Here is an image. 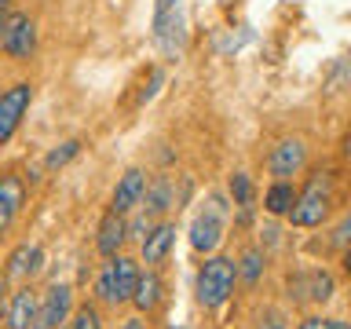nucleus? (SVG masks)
<instances>
[{
    "label": "nucleus",
    "instance_id": "1",
    "mask_svg": "<svg viewBox=\"0 0 351 329\" xmlns=\"http://www.w3.org/2000/svg\"><path fill=\"white\" fill-rule=\"evenodd\" d=\"M329 205H333V175L326 169L311 172V180L300 194H296V205L289 208V223L293 227H318L329 216Z\"/></svg>",
    "mask_w": 351,
    "mask_h": 329
},
{
    "label": "nucleus",
    "instance_id": "2",
    "mask_svg": "<svg viewBox=\"0 0 351 329\" xmlns=\"http://www.w3.org/2000/svg\"><path fill=\"white\" fill-rule=\"evenodd\" d=\"M234 282H238V263L227 260V256H213L202 263V271H197V304L208 307V311H216V307H223L230 300V293H234Z\"/></svg>",
    "mask_w": 351,
    "mask_h": 329
},
{
    "label": "nucleus",
    "instance_id": "3",
    "mask_svg": "<svg viewBox=\"0 0 351 329\" xmlns=\"http://www.w3.org/2000/svg\"><path fill=\"white\" fill-rule=\"evenodd\" d=\"M136 282H139V263L128 260V256H110V263L99 274V300L106 304H132V293H136Z\"/></svg>",
    "mask_w": 351,
    "mask_h": 329
},
{
    "label": "nucleus",
    "instance_id": "4",
    "mask_svg": "<svg viewBox=\"0 0 351 329\" xmlns=\"http://www.w3.org/2000/svg\"><path fill=\"white\" fill-rule=\"evenodd\" d=\"M186 22H183V0H158L154 11V40L169 59H180L186 44Z\"/></svg>",
    "mask_w": 351,
    "mask_h": 329
},
{
    "label": "nucleus",
    "instance_id": "5",
    "mask_svg": "<svg viewBox=\"0 0 351 329\" xmlns=\"http://www.w3.org/2000/svg\"><path fill=\"white\" fill-rule=\"evenodd\" d=\"M0 51H8L19 62H26L37 51V26H33L29 15H4L0 19Z\"/></svg>",
    "mask_w": 351,
    "mask_h": 329
},
{
    "label": "nucleus",
    "instance_id": "6",
    "mask_svg": "<svg viewBox=\"0 0 351 329\" xmlns=\"http://www.w3.org/2000/svg\"><path fill=\"white\" fill-rule=\"evenodd\" d=\"M29 103H33V84L29 81H19V84H11L0 92V147H8L11 136L19 132Z\"/></svg>",
    "mask_w": 351,
    "mask_h": 329
},
{
    "label": "nucleus",
    "instance_id": "7",
    "mask_svg": "<svg viewBox=\"0 0 351 329\" xmlns=\"http://www.w3.org/2000/svg\"><path fill=\"white\" fill-rule=\"evenodd\" d=\"M73 315V289L66 282H55L44 289V300H40V311H37V329H59L70 322Z\"/></svg>",
    "mask_w": 351,
    "mask_h": 329
},
{
    "label": "nucleus",
    "instance_id": "8",
    "mask_svg": "<svg viewBox=\"0 0 351 329\" xmlns=\"http://www.w3.org/2000/svg\"><path fill=\"white\" fill-rule=\"evenodd\" d=\"M304 161H307V147H304V139H282L278 147L271 150V158H267V169L274 180H289V175H296L304 169Z\"/></svg>",
    "mask_w": 351,
    "mask_h": 329
},
{
    "label": "nucleus",
    "instance_id": "9",
    "mask_svg": "<svg viewBox=\"0 0 351 329\" xmlns=\"http://www.w3.org/2000/svg\"><path fill=\"white\" fill-rule=\"evenodd\" d=\"M22 205H26V183L19 175H0V238L11 230V223L19 219Z\"/></svg>",
    "mask_w": 351,
    "mask_h": 329
},
{
    "label": "nucleus",
    "instance_id": "10",
    "mask_svg": "<svg viewBox=\"0 0 351 329\" xmlns=\"http://www.w3.org/2000/svg\"><path fill=\"white\" fill-rule=\"evenodd\" d=\"M143 191H147V175H143V169H128L114 186V202H110V208L121 212V216L132 212V208L143 202Z\"/></svg>",
    "mask_w": 351,
    "mask_h": 329
},
{
    "label": "nucleus",
    "instance_id": "11",
    "mask_svg": "<svg viewBox=\"0 0 351 329\" xmlns=\"http://www.w3.org/2000/svg\"><path fill=\"white\" fill-rule=\"evenodd\" d=\"M125 238H128V219L121 216V212H110L99 219V238H95V249L103 252V256L110 260V256H117L121 252V245H125Z\"/></svg>",
    "mask_w": 351,
    "mask_h": 329
},
{
    "label": "nucleus",
    "instance_id": "12",
    "mask_svg": "<svg viewBox=\"0 0 351 329\" xmlns=\"http://www.w3.org/2000/svg\"><path fill=\"white\" fill-rule=\"evenodd\" d=\"M223 238V219H219V208H208L191 223V245L197 252H213Z\"/></svg>",
    "mask_w": 351,
    "mask_h": 329
},
{
    "label": "nucleus",
    "instance_id": "13",
    "mask_svg": "<svg viewBox=\"0 0 351 329\" xmlns=\"http://www.w3.org/2000/svg\"><path fill=\"white\" fill-rule=\"evenodd\" d=\"M289 289H296V300H315V304H326L333 296V278L326 271H304L289 278Z\"/></svg>",
    "mask_w": 351,
    "mask_h": 329
},
{
    "label": "nucleus",
    "instance_id": "14",
    "mask_svg": "<svg viewBox=\"0 0 351 329\" xmlns=\"http://www.w3.org/2000/svg\"><path fill=\"white\" fill-rule=\"evenodd\" d=\"M37 293L29 289V285H22V289L11 293V304H8V329H29L37 322Z\"/></svg>",
    "mask_w": 351,
    "mask_h": 329
},
{
    "label": "nucleus",
    "instance_id": "15",
    "mask_svg": "<svg viewBox=\"0 0 351 329\" xmlns=\"http://www.w3.org/2000/svg\"><path fill=\"white\" fill-rule=\"evenodd\" d=\"M143 212H147L150 219L169 212V208H176V183L169 180V175H154V180L147 183V191H143Z\"/></svg>",
    "mask_w": 351,
    "mask_h": 329
},
{
    "label": "nucleus",
    "instance_id": "16",
    "mask_svg": "<svg viewBox=\"0 0 351 329\" xmlns=\"http://www.w3.org/2000/svg\"><path fill=\"white\" fill-rule=\"evenodd\" d=\"M40 267H44V252L40 245H29V241L8 256V278H15V282H29Z\"/></svg>",
    "mask_w": 351,
    "mask_h": 329
},
{
    "label": "nucleus",
    "instance_id": "17",
    "mask_svg": "<svg viewBox=\"0 0 351 329\" xmlns=\"http://www.w3.org/2000/svg\"><path fill=\"white\" fill-rule=\"evenodd\" d=\"M172 241H176V223H154V230L143 238V263H150V267L161 263L169 256Z\"/></svg>",
    "mask_w": 351,
    "mask_h": 329
},
{
    "label": "nucleus",
    "instance_id": "18",
    "mask_svg": "<svg viewBox=\"0 0 351 329\" xmlns=\"http://www.w3.org/2000/svg\"><path fill=\"white\" fill-rule=\"evenodd\" d=\"M161 274L147 267V271H139V282H136V293H132V304H136V311H154V307L161 304Z\"/></svg>",
    "mask_w": 351,
    "mask_h": 329
},
{
    "label": "nucleus",
    "instance_id": "19",
    "mask_svg": "<svg viewBox=\"0 0 351 329\" xmlns=\"http://www.w3.org/2000/svg\"><path fill=\"white\" fill-rule=\"evenodd\" d=\"M296 186L289 180H274V186L267 191V197H263V205H267L271 216H289V208L296 205Z\"/></svg>",
    "mask_w": 351,
    "mask_h": 329
},
{
    "label": "nucleus",
    "instance_id": "20",
    "mask_svg": "<svg viewBox=\"0 0 351 329\" xmlns=\"http://www.w3.org/2000/svg\"><path fill=\"white\" fill-rule=\"evenodd\" d=\"M77 154H81V139H66V143H59V147H55L48 158H44V169H62V164H70Z\"/></svg>",
    "mask_w": 351,
    "mask_h": 329
},
{
    "label": "nucleus",
    "instance_id": "21",
    "mask_svg": "<svg viewBox=\"0 0 351 329\" xmlns=\"http://www.w3.org/2000/svg\"><path fill=\"white\" fill-rule=\"evenodd\" d=\"M260 274H263V256H260L256 249H249L245 256H241V263H238V278L245 282V285H256Z\"/></svg>",
    "mask_w": 351,
    "mask_h": 329
},
{
    "label": "nucleus",
    "instance_id": "22",
    "mask_svg": "<svg viewBox=\"0 0 351 329\" xmlns=\"http://www.w3.org/2000/svg\"><path fill=\"white\" fill-rule=\"evenodd\" d=\"M70 329H103V318H99V311L92 304H84V307H77V311H73Z\"/></svg>",
    "mask_w": 351,
    "mask_h": 329
},
{
    "label": "nucleus",
    "instance_id": "23",
    "mask_svg": "<svg viewBox=\"0 0 351 329\" xmlns=\"http://www.w3.org/2000/svg\"><path fill=\"white\" fill-rule=\"evenodd\" d=\"M230 197H234V205H241V208L252 202V183H249L245 172H234V175H230Z\"/></svg>",
    "mask_w": 351,
    "mask_h": 329
},
{
    "label": "nucleus",
    "instance_id": "24",
    "mask_svg": "<svg viewBox=\"0 0 351 329\" xmlns=\"http://www.w3.org/2000/svg\"><path fill=\"white\" fill-rule=\"evenodd\" d=\"M296 329H351L348 322H337V318H307Z\"/></svg>",
    "mask_w": 351,
    "mask_h": 329
},
{
    "label": "nucleus",
    "instance_id": "25",
    "mask_svg": "<svg viewBox=\"0 0 351 329\" xmlns=\"http://www.w3.org/2000/svg\"><path fill=\"white\" fill-rule=\"evenodd\" d=\"M333 245H351V216H344V219H340V223H337V230H333Z\"/></svg>",
    "mask_w": 351,
    "mask_h": 329
},
{
    "label": "nucleus",
    "instance_id": "26",
    "mask_svg": "<svg viewBox=\"0 0 351 329\" xmlns=\"http://www.w3.org/2000/svg\"><path fill=\"white\" fill-rule=\"evenodd\" d=\"M161 84H165V73H161V70H150V88H143V92H139V103L154 99V92H158Z\"/></svg>",
    "mask_w": 351,
    "mask_h": 329
},
{
    "label": "nucleus",
    "instance_id": "27",
    "mask_svg": "<svg viewBox=\"0 0 351 329\" xmlns=\"http://www.w3.org/2000/svg\"><path fill=\"white\" fill-rule=\"evenodd\" d=\"M263 329V326H260ZM267 329H282V315H267Z\"/></svg>",
    "mask_w": 351,
    "mask_h": 329
},
{
    "label": "nucleus",
    "instance_id": "28",
    "mask_svg": "<svg viewBox=\"0 0 351 329\" xmlns=\"http://www.w3.org/2000/svg\"><path fill=\"white\" fill-rule=\"evenodd\" d=\"M344 274H348V278H351V245L344 249Z\"/></svg>",
    "mask_w": 351,
    "mask_h": 329
},
{
    "label": "nucleus",
    "instance_id": "29",
    "mask_svg": "<svg viewBox=\"0 0 351 329\" xmlns=\"http://www.w3.org/2000/svg\"><path fill=\"white\" fill-rule=\"evenodd\" d=\"M121 329H147V326H143V322H139V318H128V322H125V326H121Z\"/></svg>",
    "mask_w": 351,
    "mask_h": 329
},
{
    "label": "nucleus",
    "instance_id": "30",
    "mask_svg": "<svg viewBox=\"0 0 351 329\" xmlns=\"http://www.w3.org/2000/svg\"><path fill=\"white\" fill-rule=\"evenodd\" d=\"M344 154H348V158H351V132H348V136H344Z\"/></svg>",
    "mask_w": 351,
    "mask_h": 329
},
{
    "label": "nucleus",
    "instance_id": "31",
    "mask_svg": "<svg viewBox=\"0 0 351 329\" xmlns=\"http://www.w3.org/2000/svg\"><path fill=\"white\" fill-rule=\"evenodd\" d=\"M8 4H11V0H0V19L8 15Z\"/></svg>",
    "mask_w": 351,
    "mask_h": 329
},
{
    "label": "nucleus",
    "instance_id": "32",
    "mask_svg": "<svg viewBox=\"0 0 351 329\" xmlns=\"http://www.w3.org/2000/svg\"><path fill=\"white\" fill-rule=\"evenodd\" d=\"M0 318H8V307H4V296H0Z\"/></svg>",
    "mask_w": 351,
    "mask_h": 329
},
{
    "label": "nucleus",
    "instance_id": "33",
    "mask_svg": "<svg viewBox=\"0 0 351 329\" xmlns=\"http://www.w3.org/2000/svg\"><path fill=\"white\" fill-rule=\"evenodd\" d=\"M169 329H186V326H169Z\"/></svg>",
    "mask_w": 351,
    "mask_h": 329
}]
</instances>
